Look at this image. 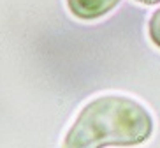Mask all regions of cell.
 Segmentation results:
<instances>
[{
  "mask_svg": "<svg viewBox=\"0 0 160 148\" xmlns=\"http://www.w3.org/2000/svg\"><path fill=\"white\" fill-rule=\"evenodd\" d=\"M148 33H150L151 43L160 48V9H157L150 18L148 23Z\"/></svg>",
  "mask_w": 160,
  "mask_h": 148,
  "instance_id": "3957f363",
  "label": "cell"
},
{
  "mask_svg": "<svg viewBox=\"0 0 160 148\" xmlns=\"http://www.w3.org/2000/svg\"><path fill=\"white\" fill-rule=\"evenodd\" d=\"M151 132L153 118L142 104L125 95H102L79 111L62 148L136 146Z\"/></svg>",
  "mask_w": 160,
  "mask_h": 148,
  "instance_id": "6da1fadb",
  "label": "cell"
},
{
  "mask_svg": "<svg viewBox=\"0 0 160 148\" xmlns=\"http://www.w3.org/2000/svg\"><path fill=\"white\" fill-rule=\"evenodd\" d=\"M137 2H141V4L150 5V4H157V2H160V0H137Z\"/></svg>",
  "mask_w": 160,
  "mask_h": 148,
  "instance_id": "277c9868",
  "label": "cell"
},
{
  "mask_svg": "<svg viewBox=\"0 0 160 148\" xmlns=\"http://www.w3.org/2000/svg\"><path fill=\"white\" fill-rule=\"evenodd\" d=\"M120 0H67L71 13L79 19H97L114 9Z\"/></svg>",
  "mask_w": 160,
  "mask_h": 148,
  "instance_id": "7a4b0ae2",
  "label": "cell"
}]
</instances>
